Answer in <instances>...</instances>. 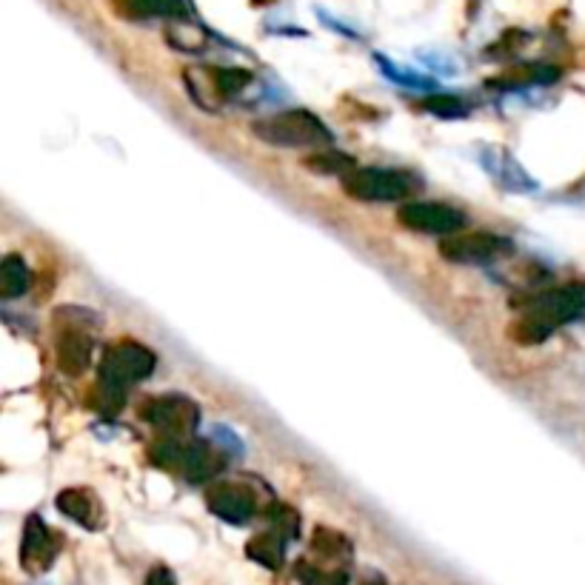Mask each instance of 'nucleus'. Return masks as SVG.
<instances>
[{"label":"nucleus","instance_id":"f257e3e1","mask_svg":"<svg viewBox=\"0 0 585 585\" xmlns=\"http://www.w3.org/2000/svg\"><path fill=\"white\" fill-rule=\"evenodd\" d=\"M585 315V283H569L551 292L537 294L525 303L523 315L511 326V340L520 346H537L562 326L574 323Z\"/></svg>","mask_w":585,"mask_h":585},{"label":"nucleus","instance_id":"f03ea898","mask_svg":"<svg viewBox=\"0 0 585 585\" xmlns=\"http://www.w3.org/2000/svg\"><path fill=\"white\" fill-rule=\"evenodd\" d=\"M252 131L263 143L283 149H308V147H329L331 129L311 115L308 109H285L278 115L263 117L252 124Z\"/></svg>","mask_w":585,"mask_h":585},{"label":"nucleus","instance_id":"7ed1b4c3","mask_svg":"<svg viewBox=\"0 0 585 585\" xmlns=\"http://www.w3.org/2000/svg\"><path fill=\"white\" fill-rule=\"evenodd\" d=\"M417 178L397 169H355L343 178V189L348 198L363 203H394L408 201L417 192Z\"/></svg>","mask_w":585,"mask_h":585},{"label":"nucleus","instance_id":"20e7f679","mask_svg":"<svg viewBox=\"0 0 585 585\" xmlns=\"http://www.w3.org/2000/svg\"><path fill=\"white\" fill-rule=\"evenodd\" d=\"M154 366H157V357H154L152 348H147L138 340H124V343H115L103 352L98 380L117 385V389H129L131 383L147 380Z\"/></svg>","mask_w":585,"mask_h":585},{"label":"nucleus","instance_id":"39448f33","mask_svg":"<svg viewBox=\"0 0 585 585\" xmlns=\"http://www.w3.org/2000/svg\"><path fill=\"white\" fill-rule=\"evenodd\" d=\"M143 417L157 432L175 440L198 432V425H201V408H198V403H192L189 397H180V394H163V397L147 400Z\"/></svg>","mask_w":585,"mask_h":585},{"label":"nucleus","instance_id":"423d86ee","mask_svg":"<svg viewBox=\"0 0 585 585\" xmlns=\"http://www.w3.org/2000/svg\"><path fill=\"white\" fill-rule=\"evenodd\" d=\"M511 240L492 234V231H471V234H452L443 240L440 255L452 263H488L511 255Z\"/></svg>","mask_w":585,"mask_h":585},{"label":"nucleus","instance_id":"0eeeda50","mask_svg":"<svg viewBox=\"0 0 585 585\" xmlns=\"http://www.w3.org/2000/svg\"><path fill=\"white\" fill-rule=\"evenodd\" d=\"M400 226L420 234H457L466 226V215L446 203H425V201H408L397 212Z\"/></svg>","mask_w":585,"mask_h":585},{"label":"nucleus","instance_id":"6e6552de","mask_svg":"<svg viewBox=\"0 0 585 585\" xmlns=\"http://www.w3.org/2000/svg\"><path fill=\"white\" fill-rule=\"evenodd\" d=\"M206 503L212 514L231 525L249 523L257 511L255 492L243 483H217L206 492Z\"/></svg>","mask_w":585,"mask_h":585},{"label":"nucleus","instance_id":"1a4fd4ad","mask_svg":"<svg viewBox=\"0 0 585 585\" xmlns=\"http://www.w3.org/2000/svg\"><path fill=\"white\" fill-rule=\"evenodd\" d=\"M58 551H61L58 534L40 517H29L24 529V543H21V565L29 574H43L52 569Z\"/></svg>","mask_w":585,"mask_h":585},{"label":"nucleus","instance_id":"9d476101","mask_svg":"<svg viewBox=\"0 0 585 585\" xmlns=\"http://www.w3.org/2000/svg\"><path fill=\"white\" fill-rule=\"evenodd\" d=\"M112 9L129 21H152V17L189 21L194 17L192 0H112Z\"/></svg>","mask_w":585,"mask_h":585},{"label":"nucleus","instance_id":"9b49d317","mask_svg":"<svg viewBox=\"0 0 585 585\" xmlns=\"http://www.w3.org/2000/svg\"><path fill=\"white\" fill-rule=\"evenodd\" d=\"M92 355H94L92 334H86V331L75 329V326L61 331V338H58V363H61L63 374H69V378L84 374V371L92 366Z\"/></svg>","mask_w":585,"mask_h":585},{"label":"nucleus","instance_id":"f8f14e48","mask_svg":"<svg viewBox=\"0 0 585 585\" xmlns=\"http://www.w3.org/2000/svg\"><path fill=\"white\" fill-rule=\"evenodd\" d=\"M480 161H483L485 171H488L503 189H511V192H532V189H537V183L525 175L523 166H520L506 149H485Z\"/></svg>","mask_w":585,"mask_h":585},{"label":"nucleus","instance_id":"ddd939ff","mask_svg":"<svg viewBox=\"0 0 585 585\" xmlns=\"http://www.w3.org/2000/svg\"><path fill=\"white\" fill-rule=\"evenodd\" d=\"M186 480L189 483H212L215 478H220L226 469L224 455L217 452L215 446L208 443H192V446L183 452V462H180Z\"/></svg>","mask_w":585,"mask_h":585},{"label":"nucleus","instance_id":"4468645a","mask_svg":"<svg viewBox=\"0 0 585 585\" xmlns=\"http://www.w3.org/2000/svg\"><path fill=\"white\" fill-rule=\"evenodd\" d=\"M58 511L63 517H69L75 520L77 525H84V529H101L103 523V509L98 497L92 492H86V488H66V492L58 494Z\"/></svg>","mask_w":585,"mask_h":585},{"label":"nucleus","instance_id":"2eb2a0df","mask_svg":"<svg viewBox=\"0 0 585 585\" xmlns=\"http://www.w3.org/2000/svg\"><path fill=\"white\" fill-rule=\"evenodd\" d=\"M31 285V271L21 255H7L0 260V297L3 301H15L24 297Z\"/></svg>","mask_w":585,"mask_h":585},{"label":"nucleus","instance_id":"dca6fc26","mask_svg":"<svg viewBox=\"0 0 585 585\" xmlns=\"http://www.w3.org/2000/svg\"><path fill=\"white\" fill-rule=\"evenodd\" d=\"M203 77H206L208 92L215 94L217 101H224V98H234L252 84V72L246 69H234V66H217V69H203Z\"/></svg>","mask_w":585,"mask_h":585},{"label":"nucleus","instance_id":"f3484780","mask_svg":"<svg viewBox=\"0 0 585 585\" xmlns=\"http://www.w3.org/2000/svg\"><path fill=\"white\" fill-rule=\"evenodd\" d=\"M249 560L260 562L263 569H280L285 560V537L278 532H263L257 537L249 539L246 546Z\"/></svg>","mask_w":585,"mask_h":585},{"label":"nucleus","instance_id":"a211bd4d","mask_svg":"<svg viewBox=\"0 0 585 585\" xmlns=\"http://www.w3.org/2000/svg\"><path fill=\"white\" fill-rule=\"evenodd\" d=\"M557 77H560V69L551 66V63H525L523 69L511 72V75L500 77L497 84L500 86H514V89H523V86H546L555 84Z\"/></svg>","mask_w":585,"mask_h":585},{"label":"nucleus","instance_id":"6ab92c4d","mask_svg":"<svg viewBox=\"0 0 585 585\" xmlns=\"http://www.w3.org/2000/svg\"><path fill=\"white\" fill-rule=\"evenodd\" d=\"M308 169L320 171V175H340V178H348L352 171L357 169L355 157L340 152H317L311 157H306Z\"/></svg>","mask_w":585,"mask_h":585},{"label":"nucleus","instance_id":"aec40b11","mask_svg":"<svg viewBox=\"0 0 585 585\" xmlns=\"http://www.w3.org/2000/svg\"><path fill=\"white\" fill-rule=\"evenodd\" d=\"M374 63H378L380 72H383L389 80H394L397 86H406V89H434L432 77H423V75H417V72L400 69V66H397L394 61H389L385 54H374Z\"/></svg>","mask_w":585,"mask_h":585},{"label":"nucleus","instance_id":"412c9836","mask_svg":"<svg viewBox=\"0 0 585 585\" xmlns=\"http://www.w3.org/2000/svg\"><path fill=\"white\" fill-rule=\"evenodd\" d=\"M311 546H315L317 555L331 557V560H348L352 557V543L340 532H331V529H317L315 537H311Z\"/></svg>","mask_w":585,"mask_h":585},{"label":"nucleus","instance_id":"4be33fe9","mask_svg":"<svg viewBox=\"0 0 585 585\" xmlns=\"http://www.w3.org/2000/svg\"><path fill=\"white\" fill-rule=\"evenodd\" d=\"M420 106H423L429 115L448 117V120L469 115V106H466L460 98H455V94H429L425 101H420Z\"/></svg>","mask_w":585,"mask_h":585},{"label":"nucleus","instance_id":"5701e85b","mask_svg":"<svg viewBox=\"0 0 585 585\" xmlns=\"http://www.w3.org/2000/svg\"><path fill=\"white\" fill-rule=\"evenodd\" d=\"M89 403H92V408L103 411V415H117L126 403V389H117V385H109L103 383V380H98Z\"/></svg>","mask_w":585,"mask_h":585},{"label":"nucleus","instance_id":"b1692460","mask_svg":"<svg viewBox=\"0 0 585 585\" xmlns=\"http://www.w3.org/2000/svg\"><path fill=\"white\" fill-rule=\"evenodd\" d=\"M269 520L271 525H275V532L283 534L285 539H292L301 534V517L294 514L289 506H280V503H271V509H269Z\"/></svg>","mask_w":585,"mask_h":585},{"label":"nucleus","instance_id":"393cba45","mask_svg":"<svg viewBox=\"0 0 585 585\" xmlns=\"http://www.w3.org/2000/svg\"><path fill=\"white\" fill-rule=\"evenodd\" d=\"M183 452L186 448L180 446L175 437H163L157 446H152V462H157V466H163V469H171V466H180L183 462Z\"/></svg>","mask_w":585,"mask_h":585},{"label":"nucleus","instance_id":"a878e982","mask_svg":"<svg viewBox=\"0 0 585 585\" xmlns=\"http://www.w3.org/2000/svg\"><path fill=\"white\" fill-rule=\"evenodd\" d=\"M143 585H178V583H175V574H171L166 565H154V569L149 571V577Z\"/></svg>","mask_w":585,"mask_h":585},{"label":"nucleus","instance_id":"bb28decb","mask_svg":"<svg viewBox=\"0 0 585 585\" xmlns=\"http://www.w3.org/2000/svg\"><path fill=\"white\" fill-rule=\"evenodd\" d=\"M317 17H320V21H323V24L329 26V29H334V31H338V35H346V38H357L355 31L348 29V26L338 24V21H334V17H331L329 12H326V9H317Z\"/></svg>","mask_w":585,"mask_h":585},{"label":"nucleus","instance_id":"cd10ccee","mask_svg":"<svg viewBox=\"0 0 585 585\" xmlns=\"http://www.w3.org/2000/svg\"><path fill=\"white\" fill-rule=\"evenodd\" d=\"M374 585H378V583H374Z\"/></svg>","mask_w":585,"mask_h":585}]
</instances>
